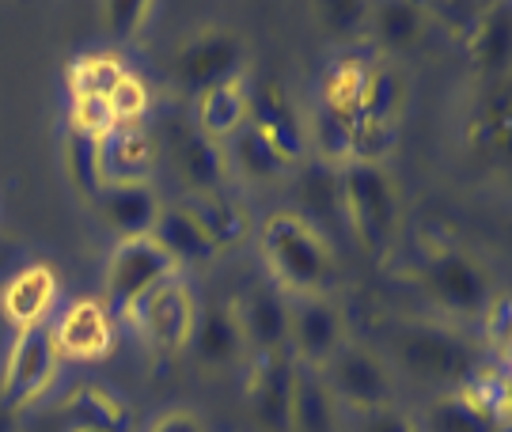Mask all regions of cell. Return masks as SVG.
<instances>
[{
  "label": "cell",
  "mask_w": 512,
  "mask_h": 432,
  "mask_svg": "<svg viewBox=\"0 0 512 432\" xmlns=\"http://www.w3.org/2000/svg\"><path fill=\"white\" fill-rule=\"evenodd\" d=\"M99 209H103V220L122 239H145L156 228V216L164 205L152 186H110L99 194Z\"/></svg>",
  "instance_id": "ffe728a7"
},
{
  "label": "cell",
  "mask_w": 512,
  "mask_h": 432,
  "mask_svg": "<svg viewBox=\"0 0 512 432\" xmlns=\"http://www.w3.org/2000/svg\"><path fill=\"white\" fill-rule=\"evenodd\" d=\"M365 84H368V69L357 65V61H346L330 72L327 88H323V107L342 114L349 122H357L361 114V99H365Z\"/></svg>",
  "instance_id": "f1b7e54d"
},
{
  "label": "cell",
  "mask_w": 512,
  "mask_h": 432,
  "mask_svg": "<svg viewBox=\"0 0 512 432\" xmlns=\"http://www.w3.org/2000/svg\"><path fill=\"white\" fill-rule=\"evenodd\" d=\"M126 323H133L156 345L160 353H179L194 338V323H198V307H194V292L183 277L175 273L171 281L152 288L141 304L129 311Z\"/></svg>",
  "instance_id": "5b68a950"
},
{
  "label": "cell",
  "mask_w": 512,
  "mask_h": 432,
  "mask_svg": "<svg viewBox=\"0 0 512 432\" xmlns=\"http://www.w3.org/2000/svg\"><path fill=\"white\" fill-rule=\"evenodd\" d=\"M258 243L277 292H289L296 300L323 296L330 281V247L304 213H274L262 224Z\"/></svg>",
  "instance_id": "6da1fadb"
},
{
  "label": "cell",
  "mask_w": 512,
  "mask_h": 432,
  "mask_svg": "<svg viewBox=\"0 0 512 432\" xmlns=\"http://www.w3.org/2000/svg\"><path fill=\"white\" fill-rule=\"evenodd\" d=\"M459 398L482 417H490L497 425H509V372H505V360L501 364H475V372L463 379Z\"/></svg>",
  "instance_id": "d4e9b609"
},
{
  "label": "cell",
  "mask_w": 512,
  "mask_h": 432,
  "mask_svg": "<svg viewBox=\"0 0 512 432\" xmlns=\"http://www.w3.org/2000/svg\"><path fill=\"white\" fill-rule=\"evenodd\" d=\"M73 410L84 417V425H92V429L126 432V425H129L126 406L110 395V391H103V387H84V391L76 395Z\"/></svg>",
  "instance_id": "d6a6232c"
},
{
  "label": "cell",
  "mask_w": 512,
  "mask_h": 432,
  "mask_svg": "<svg viewBox=\"0 0 512 432\" xmlns=\"http://www.w3.org/2000/svg\"><path fill=\"white\" fill-rule=\"evenodd\" d=\"M152 16V4L145 0H114L103 4V31L114 38H133Z\"/></svg>",
  "instance_id": "8d00e7d4"
},
{
  "label": "cell",
  "mask_w": 512,
  "mask_h": 432,
  "mask_svg": "<svg viewBox=\"0 0 512 432\" xmlns=\"http://www.w3.org/2000/svg\"><path fill=\"white\" fill-rule=\"evenodd\" d=\"M179 72L186 76V84L198 91L239 80L243 76V46L228 31H209V35L194 38L183 50Z\"/></svg>",
  "instance_id": "4fadbf2b"
},
{
  "label": "cell",
  "mask_w": 512,
  "mask_h": 432,
  "mask_svg": "<svg viewBox=\"0 0 512 432\" xmlns=\"http://www.w3.org/2000/svg\"><path fill=\"white\" fill-rule=\"evenodd\" d=\"M251 122V95H247V76L217 84L209 91H198V110H194V129L205 141L224 144L236 137L239 129Z\"/></svg>",
  "instance_id": "9a60e30c"
},
{
  "label": "cell",
  "mask_w": 512,
  "mask_h": 432,
  "mask_svg": "<svg viewBox=\"0 0 512 432\" xmlns=\"http://www.w3.org/2000/svg\"><path fill=\"white\" fill-rule=\"evenodd\" d=\"M152 239L171 254L175 266H209L220 254L183 205H164V209H160L156 228H152Z\"/></svg>",
  "instance_id": "44dd1931"
},
{
  "label": "cell",
  "mask_w": 512,
  "mask_h": 432,
  "mask_svg": "<svg viewBox=\"0 0 512 432\" xmlns=\"http://www.w3.org/2000/svg\"><path fill=\"white\" fill-rule=\"evenodd\" d=\"M61 360H103L114 349V323L99 300H76L61 323L50 326Z\"/></svg>",
  "instance_id": "7c38bea8"
},
{
  "label": "cell",
  "mask_w": 512,
  "mask_h": 432,
  "mask_svg": "<svg viewBox=\"0 0 512 432\" xmlns=\"http://www.w3.org/2000/svg\"><path fill=\"white\" fill-rule=\"evenodd\" d=\"M65 167H69V179L80 194L88 198H99L103 186H99V171H95V141L80 137V133H69V144H65Z\"/></svg>",
  "instance_id": "836d02e7"
},
{
  "label": "cell",
  "mask_w": 512,
  "mask_h": 432,
  "mask_svg": "<svg viewBox=\"0 0 512 432\" xmlns=\"http://www.w3.org/2000/svg\"><path fill=\"white\" fill-rule=\"evenodd\" d=\"M4 266H8V254L0 251V270H4Z\"/></svg>",
  "instance_id": "ee69618b"
},
{
  "label": "cell",
  "mask_w": 512,
  "mask_h": 432,
  "mask_svg": "<svg viewBox=\"0 0 512 432\" xmlns=\"http://www.w3.org/2000/svg\"><path fill=\"white\" fill-rule=\"evenodd\" d=\"M73 432H107V429H92V425H76Z\"/></svg>",
  "instance_id": "7bdbcfd3"
},
{
  "label": "cell",
  "mask_w": 512,
  "mask_h": 432,
  "mask_svg": "<svg viewBox=\"0 0 512 432\" xmlns=\"http://www.w3.org/2000/svg\"><path fill=\"white\" fill-rule=\"evenodd\" d=\"M327 387L334 398H342V402L365 410V414L387 406V395H391L384 364L372 357V353H365V349H346V345L330 357Z\"/></svg>",
  "instance_id": "8fae6325"
},
{
  "label": "cell",
  "mask_w": 512,
  "mask_h": 432,
  "mask_svg": "<svg viewBox=\"0 0 512 432\" xmlns=\"http://www.w3.org/2000/svg\"><path fill=\"white\" fill-rule=\"evenodd\" d=\"M323 16H330L327 19L330 31H338V35H357V31H365L368 27L372 8H365V4H327Z\"/></svg>",
  "instance_id": "f35d334b"
},
{
  "label": "cell",
  "mask_w": 512,
  "mask_h": 432,
  "mask_svg": "<svg viewBox=\"0 0 512 432\" xmlns=\"http://www.w3.org/2000/svg\"><path fill=\"white\" fill-rule=\"evenodd\" d=\"M342 216L365 247H380L399 220V194L380 163L353 160L342 167Z\"/></svg>",
  "instance_id": "7a4b0ae2"
},
{
  "label": "cell",
  "mask_w": 512,
  "mask_h": 432,
  "mask_svg": "<svg viewBox=\"0 0 512 432\" xmlns=\"http://www.w3.org/2000/svg\"><path fill=\"white\" fill-rule=\"evenodd\" d=\"M403 114V80L387 69H368L365 99L357 122H376V126H399Z\"/></svg>",
  "instance_id": "4316f807"
},
{
  "label": "cell",
  "mask_w": 512,
  "mask_h": 432,
  "mask_svg": "<svg viewBox=\"0 0 512 432\" xmlns=\"http://www.w3.org/2000/svg\"><path fill=\"white\" fill-rule=\"evenodd\" d=\"M54 300H57V277L50 266H27V270H19L4 285V292H0L4 319L16 326V330H31V326L46 323Z\"/></svg>",
  "instance_id": "ac0fdd59"
},
{
  "label": "cell",
  "mask_w": 512,
  "mask_h": 432,
  "mask_svg": "<svg viewBox=\"0 0 512 432\" xmlns=\"http://www.w3.org/2000/svg\"><path fill=\"white\" fill-rule=\"evenodd\" d=\"M425 429L429 432H509V425H497L490 417H482L459 395H444L429 406Z\"/></svg>",
  "instance_id": "f546056e"
},
{
  "label": "cell",
  "mask_w": 512,
  "mask_h": 432,
  "mask_svg": "<svg viewBox=\"0 0 512 432\" xmlns=\"http://www.w3.org/2000/svg\"><path fill=\"white\" fill-rule=\"evenodd\" d=\"M194 353L202 364L209 368H228V364H236L243 357V330H239V319L232 307H213V311H205L198 315V323H194Z\"/></svg>",
  "instance_id": "7402d4cb"
},
{
  "label": "cell",
  "mask_w": 512,
  "mask_h": 432,
  "mask_svg": "<svg viewBox=\"0 0 512 432\" xmlns=\"http://www.w3.org/2000/svg\"><path fill=\"white\" fill-rule=\"evenodd\" d=\"M342 349V311L327 296H300L289 304V353L304 368L330 364Z\"/></svg>",
  "instance_id": "9c48e42d"
},
{
  "label": "cell",
  "mask_w": 512,
  "mask_h": 432,
  "mask_svg": "<svg viewBox=\"0 0 512 432\" xmlns=\"http://www.w3.org/2000/svg\"><path fill=\"white\" fill-rule=\"evenodd\" d=\"M95 171L99 186H148L156 171V133L137 126H114L95 141Z\"/></svg>",
  "instance_id": "52a82bcc"
},
{
  "label": "cell",
  "mask_w": 512,
  "mask_h": 432,
  "mask_svg": "<svg viewBox=\"0 0 512 432\" xmlns=\"http://www.w3.org/2000/svg\"><path fill=\"white\" fill-rule=\"evenodd\" d=\"M224 163H228V171H236L239 179L247 182H274L285 171H293L285 163V156L255 126H243L232 141L224 144Z\"/></svg>",
  "instance_id": "cb8c5ba5"
},
{
  "label": "cell",
  "mask_w": 512,
  "mask_h": 432,
  "mask_svg": "<svg viewBox=\"0 0 512 432\" xmlns=\"http://www.w3.org/2000/svg\"><path fill=\"white\" fill-rule=\"evenodd\" d=\"M486 334H490V342L497 345V353L505 360V353H509V296H494L486 304Z\"/></svg>",
  "instance_id": "ab89813d"
},
{
  "label": "cell",
  "mask_w": 512,
  "mask_h": 432,
  "mask_svg": "<svg viewBox=\"0 0 512 432\" xmlns=\"http://www.w3.org/2000/svg\"><path fill=\"white\" fill-rule=\"evenodd\" d=\"M243 342L262 353H274L289 345V304L281 300V292L274 285H258L247 292V300L236 311Z\"/></svg>",
  "instance_id": "e0dca14e"
},
{
  "label": "cell",
  "mask_w": 512,
  "mask_h": 432,
  "mask_svg": "<svg viewBox=\"0 0 512 432\" xmlns=\"http://www.w3.org/2000/svg\"><path fill=\"white\" fill-rule=\"evenodd\" d=\"M308 141L319 148V160L338 167V163H353V122L334 114V110L319 107L308 118Z\"/></svg>",
  "instance_id": "83f0119b"
},
{
  "label": "cell",
  "mask_w": 512,
  "mask_h": 432,
  "mask_svg": "<svg viewBox=\"0 0 512 432\" xmlns=\"http://www.w3.org/2000/svg\"><path fill=\"white\" fill-rule=\"evenodd\" d=\"M179 273V266L171 262V254L152 239H122L107 262V281H103V292H107V304L129 319V311L145 300L152 288H160L164 281H171Z\"/></svg>",
  "instance_id": "3957f363"
},
{
  "label": "cell",
  "mask_w": 512,
  "mask_h": 432,
  "mask_svg": "<svg viewBox=\"0 0 512 432\" xmlns=\"http://www.w3.org/2000/svg\"><path fill=\"white\" fill-rule=\"evenodd\" d=\"M179 205L194 216V224L209 235V243H213L217 251L239 247V243L251 235V213H247L232 194H224V190H209V194H183Z\"/></svg>",
  "instance_id": "d6986e66"
},
{
  "label": "cell",
  "mask_w": 512,
  "mask_h": 432,
  "mask_svg": "<svg viewBox=\"0 0 512 432\" xmlns=\"http://www.w3.org/2000/svg\"><path fill=\"white\" fill-rule=\"evenodd\" d=\"M57 368H61V353L54 345L50 326H31V330H19L8 360H4V379H0V398L4 406L23 410L50 391Z\"/></svg>",
  "instance_id": "277c9868"
},
{
  "label": "cell",
  "mask_w": 512,
  "mask_h": 432,
  "mask_svg": "<svg viewBox=\"0 0 512 432\" xmlns=\"http://www.w3.org/2000/svg\"><path fill=\"white\" fill-rule=\"evenodd\" d=\"M395 353L403 360V368L418 379L433 383H463L475 372V357L467 342H459L456 334L437 330V326H410L395 334Z\"/></svg>",
  "instance_id": "8992f818"
},
{
  "label": "cell",
  "mask_w": 512,
  "mask_h": 432,
  "mask_svg": "<svg viewBox=\"0 0 512 432\" xmlns=\"http://www.w3.org/2000/svg\"><path fill=\"white\" fill-rule=\"evenodd\" d=\"M107 103H110V114H114V122H118V126H137L148 110L145 80H141V76H133V72H126V76L114 84V91L107 95Z\"/></svg>",
  "instance_id": "e575fe53"
},
{
  "label": "cell",
  "mask_w": 512,
  "mask_h": 432,
  "mask_svg": "<svg viewBox=\"0 0 512 432\" xmlns=\"http://www.w3.org/2000/svg\"><path fill=\"white\" fill-rule=\"evenodd\" d=\"M114 126H118V122H114V114H110L107 99H99V95H73V133L88 137V141H99V137H107Z\"/></svg>",
  "instance_id": "d590c367"
},
{
  "label": "cell",
  "mask_w": 512,
  "mask_h": 432,
  "mask_svg": "<svg viewBox=\"0 0 512 432\" xmlns=\"http://www.w3.org/2000/svg\"><path fill=\"white\" fill-rule=\"evenodd\" d=\"M471 46H475V57L486 65V69L501 65V61H505V54H509V19H505V16L482 19Z\"/></svg>",
  "instance_id": "74e56055"
},
{
  "label": "cell",
  "mask_w": 512,
  "mask_h": 432,
  "mask_svg": "<svg viewBox=\"0 0 512 432\" xmlns=\"http://www.w3.org/2000/svg\"><path fill=\"white\" fill-rule=\"evenodd\" d=\"M122 76H126V69H122L118 57L88 54L73 65V80L69 84H73V95H99V99H107Z\"/></svg>",
  "instance_id": "1f68e13d"
},
{
  "label": "cell",
  "mask_w": 512,
  "mask_h": 432,
  "mask_svg": "<svg viewBox=\"0 0 512 432\" xmlns=\"http://www.w3.org/2000/svg\"><path fill=\"white\" fill-rule=\"evenodd\" d=\"M300 201L308 216L304 220H334L342 216V171L330 163H311L300 171Z\"/></svg>",
  "instance_id": "484cf974"
},
{
  "label": "cell",
  "mask_w": 512,
  "mask_h": 432,
  "mask_svg": "<svg viewBox=\"0 0 512 432\" xmlns=\"http://www.w3.org/2000/svg\"><path fill=\"white\" fill-rule=\"evenodd\" d=\"M334 414H338V398L330 395L319 368L296 364L293 379V406H289V429L296 432H334Z\"/></svg>",
  "instance_id": "603a6c76"
},
{
  "label": "cell",
  "mask_w": 512,
  "mask_h": 432,
  "mask_svg": "<svg viewBox=\"0 0 512 432\" xmlns=\"http://www.w3.org/2000/svg\"><path fill=\"white\" fill-rule=\"evenodd\" d=\"M368 27L376 31V38L391 46V50H403L410 46L421 31V8L418 4H384V8H376L372 19H368Z\"/></svg>",
  "instance_id": "4dcf8cb0"
},
{
  "label": "cell",
  "mask_w": 512,
  "mask_h": 432,
  "mask_svg": "<svg viewBox=\"0 0 512 432\" xmlns=\"http://www.w3.org/2000/svg\"><path fill=\"white\" fill-rule=\"evenodd\" d=\"M293 379H296V357L285 349L262 353V372L251 391L255 417L266 432H289V406H293Z\"/></svg>",
  "instance_id": "2e32d148"
},
{
  "label": "cell",
  "mask_w": 512,
  "mask_h": 432,
  "mask_svg": "<svg viewBox=\"0 0 512 432\" xmlns=\"http://www.w3.org/2000/svg\"><path fill=\"white\" fill-rule=\"evenodd\" d=\"M148 432H205L202 421L190 414V410H167L164 417H156Z\"/></svg>",
  "instance_id": "b9f144b4"
},
{
  "label": "cell",
  "mask_w": 512,
  "mask_h": 432,
  "mask_svg": "<svg viewBox=\"0 0 512 432\" xmlns=\"http://www.w3.org/2000/svg\"><path fill=\"white\" fill-rule=\"evenodd\" d=\"M167 152L175 171L183 175L186 194H209V190H224L228 179V163H224V148L205 141L202 133L186 122H171L167 126Z\"/></svg>",
  "instance_id": "30bf717a"
},
{
  "label": "cell",
  "mask_w": 512,
  "mask_h": 432,
  "mask_svg": "<svg viewBox=\"0 0 512 432\" xmlns=\"http://www.w3.org/2000/svg\"><path fill=\"white\" fill-rule=\"evenodd\" d=\"M425 277H429V285H433L440 304L456 307V311H478V307H486L494 300L486 270L459 251L437 254V258L429 262Z\"/></svg>",
  "instance_id": "5bb4252c"
},
{
  "label": "cell",
  "mask_w": 512,
  "mask_h": 432,
  "mask_svg": "<svg viewBox=\"0 0 512 432\" xmlns=\"http://www.w3.org/2000/svg\"><path fill=\"white\" fill-rule=\"evenodd\" d=\"M361 432H418V429H414V421H410L406 414L391 410V406H380V410L365 414Z\"/></svg>",
  "instance_id": "60d3db41"
},
{
  "label": "cell",
  "mask_w": 512,
  "mask_h": 432,
  "mask_svg": "<svg viewBox=\"0 0 512 432\" xmlns=\"http://www.w3.org/2000/svg\"><path fill=\"white\" fill-rule=\"evenodd\" d=\"M247 95H251V122L247 126H255L266 141L274 144L289 167H304V156H308V126H304L300 110L289 103V95L277 88L274 80L247 84Z\"/></svg>",
  "instance_id": "ba28073f"
}]
</instances>
